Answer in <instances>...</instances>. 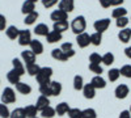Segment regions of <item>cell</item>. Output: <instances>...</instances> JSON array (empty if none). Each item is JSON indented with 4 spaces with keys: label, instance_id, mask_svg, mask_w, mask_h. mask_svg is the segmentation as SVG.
<instances>
[{
    "label": "cell",
    "instance_id": "obj_4",
    "mask_svg": "<svg viewBox=\"0 0 131 118\" xmlns=\"http://www.w3.org/2000/svg\"><path fill=\"white\" fill-rule=\"evenodd\" d=\"M110 26V18H101V20H96L93 28L97 33H104L107 30V28Z\"/></svg>",
    "mask_w": 131,
    "mask_h": 118
},
{
    "label": "cell",
    "instance_id": "obj_53",
    "mask_svg": "<svg viewBox=\"0 0 131 118\" xmlns=\"http://www.w3.org/2000/svg\"><path fill=\"white\" fill-rule=\"evenodd\" d=\"M128 110H130V112H131V106H130V109H128Z\"/></svg>",
    "mask_w": 131,
    "mask_h": 118
},
{
    "label": "cell",
    "instance_id": "obj_21",
    "mask_svg": "<svg viewBox=\"0 0 131 118\" xmlns=\"http://www.w3.org/2000/svg\"><path fill=\"white\" fill-rule=\"evenodd\" d=\"M7 79H8V81L10 83V84H13V85H16L17 83H20V79H21V75L16 71V70H10L8 73H7Z\"/></svg>",
    "mask_w": 131,
    "mask_h": 118
},
{
    "label": "cell",
    "instance_id": "obj_49",
    "mask_svg": "<svg viewBox=\"0 0 131 118\" xmlns=\"http://www.w3.org/2000/svg\"><path fill=\"white\" fill-rule=\"evenodd\" d=\"M118 118H131V112L130 110H122L121 113H119Z\"/></svg>",
    "mask_w": 131,
    "mask_h": 118
},
{
    "label": "cell",
    "instance_id": "obj_6",
    "mask_svg": "<svg viewBox=\"0 0 131 118\" xmlns=\"http://www.w3.org/2000/svg\"><path fill=\"white\" fill-rule=\"evenodd\" d=\"M18 45L20 46H28L30 45L31 42V33L30 30L24 29V30H20V34H18Z\"/></svg>",
    "mask_w": 131,
    "mask_h": 118
},
{
    "label": "cell",
    "instance_id": "obj_27",
    "mask_svg": "<svg viewBox=\"0 0 131 118\" xmlns=\"http://www.w3.org/2000/svg\"><path fill=\"white\" fill-rule=\"evenodd\" d=\"M5 34H7V37H8L9 39H16V38H18L20 29H17L15 25H10V26H8V28H7Z\"/></svg>",
    "mask_w": 131,
    "mask_h": 118
},
{
    "label": "cell",
    "instance_id": "obj_39",
    "mask_svg": "<svg viewBox=\"0 0 131 118\" xmlns=\"http://www.w3.org/2000/svg\"><path fill=\"white\" fill-rule=\"evenodd\" d=\"M9 118H26L24 108H16L13 112H10V117Z\"/></svg>",
    "mask_w": 131,
    "mask_h": 118
},
{
    "label": "cell",
    "instance_id": "obj_25",
    "mask_svg": "<svg viewBox=\"0 0 131 118\" xmlns=\"http://www.w3.org/2000/svg\"><path fill=\"white\" fill-rule=\"evenodd\" d=\"M70 105L67 104V102H60V104H58L57 106H55V112H57V114L58 115H64V114H68V112H70Z\"/></svg>",
    "mask_w": 131,
    "mask_h": 118
},
{
    "label": "cell",
    "instance_id": "obj_47",
    "mask_svg": "<svg viewBox=\"0 0 131 118\" xmlns=\"http://www.w3.org/2000/svg\"><path fill=\"white\" fill-rule=\"evenodd\" d=\"M5 26H7V18H5V16L0 15V31L4 30Z\"/></svg>",
    "mask_w": 131,
    "mask_h": 118
},
{
    "label": "cell",
    "instance_id": "obj_50",
    "mask_svg": "<svg viewBox=\"0 0 131 118\" xmlns=\"http://www.w3.org/2000/svg\"><path fill=\"white\" fill-rule=\"evenodd\" d=\"M123 2H125V0H112V5L115 7V8H117V7H121Z\"/></svg>",
    "mask_w": 131,
    "mask_h": 118
},
{
    "label": "cell",
    "instance_id": "obj_52",
    "mask_svg": "<svg viewBox=\"0 0 131 118\" xmlns=\"http://www.w3.org/2000/svg\"><path fill=\"white\" fill-rule=\"evenodd\" d=\"M30 2H33V3H37V2H38V0H30Z\"/></svg>",
    "mask_w": 131,
    "mask_h": 118
},
{
    "label": "cell",
    "instance_id": "obj_23",
    "mask_svg": "<svg viewBox=\"0 0 131 118\" xmlns=\"http://www.w3.org/2000/svg\"><path fill=\"white\" fill-rule=\"evenodd\" d=\"M12 66H13V70H16L21 76L26 72V70H25V66H24V62L23 60H20L18 58H15L13 60H12Z\"/></svg>",
    "mask_w": 131,
    "mask_h": 118
},
{
    "label": "cell",
    "instance_id": "obj_45",
    "mask_svg": "<svg viewBox=\"0 0 131 118\" xmlns=\"http://www.w3.org/2000/svg\"><path fill=\"white\" fill-rule=\"evenodd\" d=\"M70 118H81V109L79 108H71L68 112Z\"/></svg>",
    "mask_w": 131,
    "mask_h": 118
},
{
    "label": "cell",
    "instance_id": "obj_44",
    "mask_svg": "<svg viewBox=\"0 0 131 118\" xmlns=\"http://www.w3.org/2000/svg\"><path fill=\"white\" fill-rule=\"evenodd\" d=\"M50 84V83H49ZM45 84V85H39V93L42 96H46V97H50L51 96V91H50V85Z\"/></svg>",
    "mask_w": 131,
    "mask_h": 118
},
{
    "label": "cell",
    "instance_id": "obj_43",
    "mask_svg": "<svg viewBox=\"0 0 131 118\" xmlns=\"http://www.w3.org/2000/svg\"><path fill=\"white\" fill-rule=\"evenodd\" d=\"M10 112L5 104H0V118H9Z\"/></svg>",
    "mask_w": 131,
    "mask_h": 118
},
{
    "label": "cell",
    "instance_id": "obj_17",
    "mask_svg": "<svg viewBox=\"0 0 131 118\" xmlns=\"http://www.w3.org/2000/svg\"><path fill=\"white\" fill-rule=\"evenodd\" d=\"M118 39L122 44H128V41L131 39V29L126 28V29H121L118 33Z\"/></svg>",
    "mask_w": 131,
    "mask_h": 118
},
{
    "label": "cell",
    "instance_id": "obj_33",
    "mask_svg": "<svg viewBox=\"0 0 131 118\" xmlns=\"http://www.w3.org/2000/svg\"><path fill=\"white\" fill-rule=\"evenodd\" d=\"M39 17V13L38 12H33V13H29L25 16V20H24V23L25 25H33L37 21V18Z\"/></svg>",
    "mask_w": 131,
    "mask_h": 118
},
{
    "label": "cell",
    "instance_id": "obj_1",
    "mask_svg": "<svg viewBox=\"0 0 131 118\" xmlns=\"http://www.w3.org/2000/svg\"><path fill=\"white\" fill-rule=\"evenodd\" d=\"M70 28H71V30L73 31L76 36L84 33L85 29H86L85 17H84V16H76V17L72 20V23L70 24Z\"/></svg>",
    "mask_w": 131,
    "mask_h": 118
},
{
    "label": "cell",
    "instance_id": "obj_42",
    "mask_svg": "<svg viewBox=\"0 0 131 118\" xmlns=\"http://www.w3.org/2000/svg\"><path fill=\"white\" fill-rule=\"evenodd\" d=\"M89 71H92L94 75H101L104 72L101 64H94V63H89Z\"/></svg>",
    "mask_w": 131,
    "mask_h": 118
},
{
    "label": "cell",
    "instance_id": "obj_5",
    "mask_svg": "<svg viewBox=\"0 0 131 118\" xmlns=\"http://www.w3.org/2000/svg\"><path fill=\"white\" fill-rule=\"evenodd\" d=\"M128 93H130V88H128V85H126V84L117 85V88L114 91V96H115V99H118V100H125L128 96Z\"/></svg>",
    "mask_w": 131,
    "mask_h": 118
},
{
    "label": "cell",
    "instance_id": "obj_11",
    "mask_svg": "<svg viewBox=\"0 0 131 118\" xmlns=\"http://www.w3.org/2000/svg\"><path fill=\"white\" fill-rule=\"evenodd\" d=\"M83 96H84L86 100H92V99L96 97V88L93 87L91 83L84 85V88H83Z\"/></svg>",
    "mask_w": 131,
    "mask_h": 118
},
{
    "label": "cell",
    "instance_id": "obj_2",
    "mask_svg": "<svg viewBox=\"0 0 131 118\" xmlns=\"http://www.w3.org/2000/svg\"><path fill=\"white\" fill-rule=\"evenodd\" d=\"M51 76H52V68L51 67H41L38 75L36 76V80L39 85H45V84H49L51 81Z\"/></svg>",
    "mask_w": 131,
    "mask_h": 118
},
{
    "label": "cell",
    "instance_id": "obj_38",
    "mask_svg": "<svg viewBox=\"0 0 131 118\" xmlns=\"http://www.w3.org/2000/svg\"><path fill=\"white\" fill-rule=\"evenodd\" d=\"M119 72H121V76L126 78V79H131V64H125L119 68Z\"/></svg>",
    "mask_w": 131,
    "mask_h": 118
},
{
    "label": "cell",
    "instance_id": "obj_18",
    "mask_svg": "<svg viewBox=\"0 0 131 118\" xmlns=\"http://www.w3.org/2000/svg\"><path fill=\"white\" fill-rule=\"evenodd\" d=\"M21 12H23L25 16L29 15V13L36 12V3L30 2V0H26V2H24L23 7H21Z\"/></svg>",
    "mask_w": 131,
    "mask_h": 118
},
{
    "label": "cell",
    "instance_id": "obj_8",
    "mask_svg": "<svg viewBox=\"0 0 131 118\" xmlns=\"http://www.w3.org/2000/svg\"><path fill=\"white\" fill-rule=\"evenodd\" d=\"M50 18L54 21V23H59V21H67L68 13H66L64 10H60V9H55L54 12H51Z\"/></svg>",
    "mask_w": 131,
    "mask_h": 118
},
{
    "label": "cell",
    "instance_id": "obj_13",
    "mask_svg": "<svg viewBox=\"0 0 131 118\" xmlns=\"http://www.w3.org/2000/svg\"><path fill=\"white\" fill-rule=\"evenodd\" d=\"M75 8V2L73 0H60L59 2V9L64 10L66 13H71Z\"/></svg>",
    "mask_w": 131,
    "mask_h": 118
},
{
    "label": "cell",
    "instance_id": "obj_26",
    "mask_svg": "<svg viewBox=\"0 0 131 118\" xmlns=\"http://www.w3.org/2000/svg\"><path fill=\"white\" fill-rule=\"evenodd\" d=\"M60 49L68 55V58H72V57H75V54H76V51L73 50V45L71 44V42H64V44H62Z\"/></svg>",
    "mask_w": 131,
    "mask_h": 118
},
{
    "label": "cell",
    "instance_id": "obj_22",
    "mask_svg": "<svg viewBox=\"0 0 131 118\" xmlns=\"http://www.w3.org/2000/svg\"><path fill=\"white\" fill-rule=\"evenodd\" d=\"M68 28H70L68 21H59V23H54V25H52V30L58 31V33H62V34L66 30H68Z\"/></svg>",
    "mask_w": 131,
    "mask_h": 118
},
{
    "label": "cell",
    "instance_id": "obj_40",
    "mask_svg": "<svg viewBox=\"0 0 131 118\" xmlns=\"http://www.w3.org/2000/svg\"><path fill=\"white\" fill-rule=\"evenodd\" d=\"M128 23H130V18H127V16L115 20V25H117V28H119V29H126L127 25H128Z\"/></svg>",
    "mask_w": 131,
    "mask_h": 118
},
{
    "label": "cell",
    "instance_id": "obj_9",
    "mask_svg": "<svg viewBox=\"0 0 131 118\" xmlns=\"http://www.w3.org/2000/svg\"><path fill=\"white\" fill-rule=\"evenodd\" d=\"M21 59L25 63V66H28V64L36 63V54L31 50H24L21 52Z\"/></svg>",
    "mask_w": 131,
    "mask_h": 118
},
{
    "label": "cell",
    "instance_id": "obj_48",
    "mask_svg": "<svg viewBox=\"0 0 131 118\" xmlns=\"http://www.w3.org/2000/svg\"><path fill=\"white\" fill-rule=\"evenodd\" d=\"M98 2H100V5L102 8H109L112 5V0H98Z\"/></svg>",
    "mask_w": 131,
    "mask_h": 118
},
{
    "label": "cell",
    "instance_id": "obj_31",
    "mask_svg": "<svg viewBox=\"0 0 131 118\" xmlns=\"http://www.w3.org/2000/svg\"><path fill=\"white\" fill-rule=\"evenodd\" d=\"M24 110H25L26 118H36L38 113V109L36 108V105H28L24 108Z\"/></svg>",
    "mask_w": 131,
    "mask_h": 118
},
{
    "label": "cell",
    "instance_id": "obj_10",
    "mask_svg": "<svg viewBox=\"0 0 131 118\" xmlns=\"http://www.w3.org/2000/svg\"><path fill=\"white\" fill-rule=\"evenodd\" d=\"M51 57L55 59V60H58V62H67L70 58H68V55L66 54V52L59 47V49H52V51H51Z\"/></svg>",
    "mask_w": 131,
    "mask_h": 118
},
{
    "label": "cell",
    "instance_id": "obj_24",
    "mask_svg": "<svg viewBox=\"0 0 131 118\" xmlns=\"http://www.w3.org/2000/svg\"><path fill=\"white\" fill-rule=\"evenodd\" d=\"M16 89L21 94H29V93H31V87H30L29 84L23 83V81H20V83L16 84Z\"/></svg>",
    "mask_w": 131,
    "mask_h": 118
},
{
    "label": "cell",
    "instance_id": "obj_36",
    "mask_svg": "<svg viewBox=\"0 0 131 118\" xmlns=\"http://www.w3.org/2000/svg\"><path fill=\"white\" fill-rule=\"evenodd\" d=\"M115 60V57L113 52H105V54L102 55V63L105 64V66H110V64H113Z\"/></svg>",
    "mask_w": 131,
    "mask_h": 118
},
{
    "label": "cell",
    "instance_id": "obj_7",
    "mask_svg": "<svg viewBox=\"0 0 131 118\" xmlns=\"http://www.w3.org/2000/svg\"><path fill=\"white\" fill-rule=\"evenodd\" d=\"M76 44H78V46L81 47V49L88 47L91 45V36L86 33V31H84V33H81L79 36H76Z\"/></svg>",
    "mask_w": 131,
    "mask_h": 118
},
{
    "label": "cell",
    "instance_id": "obj_12",
    "mask_svg": "<svg viewBox=\"0 0 131 118\" xmlns=\"http://www.w3.org/2000/svg\"><path fill=\"white\" fill-rule=\"evenodd\" d=\"M91 84L96 89H104L106 87V80L101 76V75H94L91 80Z\"/></svg>",
    "mask_w": 131,
    "mask_h": 118
},
{
    "label": "cell",
    "instance_id": "obj_20",
    "mask_svg": "<svg viewBox=\"0 0 131 118\" xmlns=\"http://www.w3.org/2000/svg\"><path fill=\"white\" fill-rule=\"evenodd\" d=\"M34 33L36 36H41V37H46L49 33H50V29L46 24H38L36 28H34Z\"/></svg>",
    "mask_w": 131,
    "mask_h": 118
},
{
    "label": "cell",
    "instance_id": "obj_3",
    "mask_svg": "<svg viewBox=\"0 0 131 118\" xmlns=\"http://www.w3.org/2000/svg\"><path fill=\"white\" fill-rule=\"evenodd\" d=\"M16 102V92L13 88L7 87L4 88L3 93H2V104H13Z\"/></svg>",
    "mask_w": 131,
    "mask_h": 118
},
{
    "label": "cell",
    "instance_id": "obj_41",
    "mask_svg": "<svg viewBox=\"0 0 131 118\" xmlns=\"http://www.w3.org/2000/svg\"><path fill=\"white\" fill-rule=\"evenodd\" d=\"M89 63L101 64V63H102V55L97 54V52H92V54L89 55Z\"/></svg>",
    "mask_w": 131,
    "mask_h": 118
},
{
    "label": "cell",
    "instance_id": "obj_51",
    "mask_svg": "<svg viewBox=\"0 0 131 118\" xmlns=\"http://www.w3.org/2000/svg\"><path fill=\"white\" fill-rule=\"evenodd\" d=\"M125 55H126L128 59H131V46H127V47L125 49Z\"/></svg>",
    "mask_w": 131,
    "mask_h": 118
},
{
    "label": "cell",
    "instance_id": "obj_35",
    "mask_svg": "<svg viewBox=\"0 0 131 118\" xmlns=\"http://www.w3.org/2000/svg\"><path fill=\"white\" fill-rule=\"evenodd\" d=\"M102 42V33H93L91 34V45L93 46H100Z\"/></svg>",
    "mask_w": 131,
    "mask_h": 118
},
{
    "label": "cell",
    "instance_id": "obj_32",
    "mask_svg": "<svg viewBox=\"0 0 131 118\" xmlns=\"http://www.w3.org/2000/svg\"><path fill=\"white\" fill-rule=\"evenodd\" d=\"M41 115L43 118H54L57 115V112H55V108H52V106H47L46 109L41 110Z\"/></svg>",
    "mask_w": 131,
    "mask_h": 118
},
{
    "label": "cell",
    "instance_id": "obj_54",
    "mask_svg": "<svg viewBox=\"0 0 131 118\" xmlns=\"http://www.w3.org/2000/svg\"><path fill=\"white\" fill-rule=\"evenodd\" d=\"M36 118H38V117H36Z\"/></svg>",
    "mask_w": 131,
    "mask_h": 118
},
{
    "label": "cell",
    "instance_id": "obj_30",
    "mask_svg": "<svg viewBox=\"0 0 131 118\" xmlns=\"http://www.w3.org/2000/svg\"><path fill=\"white\" fill-rule=\"evenodd\" d=\"M25 70L28 72V75H30V76H37L41 67L38 66L37 63H31V64H28V66H25Z\"/></svg>",
    "mask_w": 131,
    "mask_h": 118
},
{
    "label": "cell",
    "instance_id": "obj_15",
    "mask_svg": "<svg viewBox=\"0 0 131 118\" xmlns=\"http://www.w3.org/2000/svg\"><path fill=\"white\" fill-rule=\"evenodd\" d=\"M49 85H50L51 96H59V94L62 93L63 87H62V83H60V81H58V80H51Z\"/></svg>",
    "mask_w": 131,
    "mask_h": 118
},
{
    "label": "cell",
    "instance_id": "obj_14",
    "mask_svg": "<svg viewBox=\"0 0 131 118\" xmlns=\"http://www.w3.org/2000/svg\"><path fill=\"white\" fill-rule=\"evenodd\" d=\"M47 106H50V99L46 97V96H39V97L37 99V102H36V108L38 109V112L46 109Z\"/></svg>",
    "mask_w": 131,
    "mask_h": 118
},
{
    "label": "cell",
    "instance_id": "obj_34",
    "mask_svg": "<svg viewBox=\"0 0 131 118\" xmlns=\"http://www.w3.org/2000/svg\"><path fill=\"white\" fill-rule=\"evenodd\" d=\"M119 76H121V72H119L118 68H110L107 72V79L110 80V81H117L119 79Z\"/></svg>",
    "mask_w": 131,
    "mask_h": 118
},
{
    "label": "cell",
    "instance_id": "obj_16",
    "mask_svg": "<svg viewBox=\"0 0 131 118\" xmlns=\"http://www.w3.org/2000/svg\"><path fill=\"white\" fill-rule=\"evenodd\" d=\"M29 46H30V50L34 52L36 55H41L43 52V45H42V42L38 41V39H31Z\"/></svg>",
    "mask_w": 131,
    "mask_h": 118
},
{
    "label": "cell",
    "instance_id": "obj_37",
    "mask_svg": "<svg viewBox=\"0 0 131 118\" xmlns=\"http://www.w3.org/2000/svg\"><path fill=\"white\" fill-rule=\"evenodd\" d=\"M81 118H97V112L93 108H86L81 110Z\"/></svg>",
    "mask_w": 131,
    "mask_h": 118
},
{
    "label": "cell",
    "instance_id": "obj_28",
    "mask_svg": "<svg viewBox=\"0 0 131 118\" xmlns=\"http://www.w3.org/2000/svg\"><path fill=\"white\" fill-rule=\"evenodd\" d=\"M73 89L75 91H83V88H84V79H83V76L81 75H75L73 76Z\"/></svg>",
    "mask_w": 131,
    "mask_h": 118
},
{
    "label": "cell",
    "instance_id": "obj_19",
    "mask_svg": "<svg viewBox=\"0 0 131 118\" xmlns=\"http://www.w3.org/2000/svg\"><path fill=\"white\" fill-rule=\"evenodd\" d=\"M62 38H63V34L58 33L55 30H50V33L46 36V39H47L49 44H57V42L62 41Z\"/></svg>",
    "mask_w": 131,
    "mask_h": 118
},
{
    "label": "cell",
    "instance_id": "obj_29",
    "mask_svg": "<svg viewBox=\"0 0 131 118\" xmlns=\"http://www.w3.org/2000/svg\"><path fill=\"white\" fill-rule=\"evenodd\" d=\"M127 16V9L123 8V7H117L113 9V12H112V17L113 18H121V17H126Z\"/></svg>",
    "mask_w": 131,
    "mask_h": 118
},
{
    "label": "cell",
    "instance_id": "obj_46",
    "mask_svg": "<svg viewBox=\"0 0 131 118\" xmlns=\"http://www.w3.org/2000/svg\"><path fill=\"white\" fill-rule=\"evenodd\" d=\"M55 4H58V0H42V5L45 8H52Z\"/></svg>",
    "mask_w": 131,
    "mask_h": 118
}]
</instances>
